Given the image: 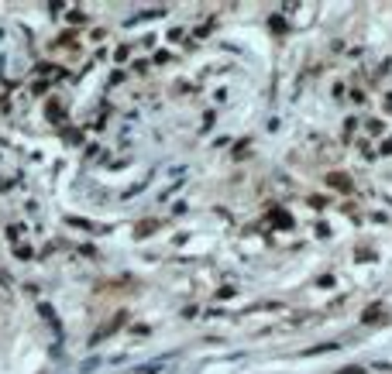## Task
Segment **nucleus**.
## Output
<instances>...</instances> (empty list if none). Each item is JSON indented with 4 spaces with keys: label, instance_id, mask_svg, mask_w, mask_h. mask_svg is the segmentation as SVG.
<instances>
[{
    "label": "nucleus",
    "instance_id": "f03ea898",
    "mask_svg": "<svg viewBox=\"0 0 392 374\" xmlns=\"http://www.w3.org/2000/svg\"><path fill=\"white\" fill-rule=\"evenodd\" d=\"M362 319H365V323H375V319H382V309H365Z\"/></svg>",
    "mask_w": 392,
    "mask_h": 374
},
{
    "label": "nucleus",
    "instance_id": "f257e3e1",
    "mask_svg": "<svg viewBox=\"0 0 392 374\" xmlns=\"http://www.w3.org/2000/svg\"><path fill=\"white\" fill-rule=\"evenodd\" d=\"M327 183H330L334 189H341V192H348V189H351V179H348L344 172H330V176H327Z\"/></svg>",
    "mask_w": 392,
    "mask_h": 374
}]
</instances>
